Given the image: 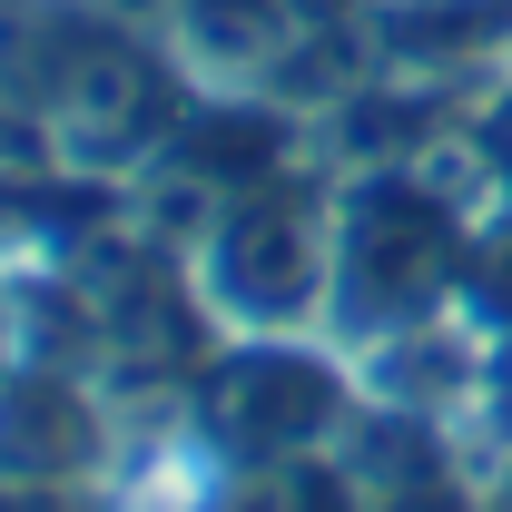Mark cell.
<instances>
[{
  "mask_svg": "<svg viewBox=\"0 0 512 512\" xmlns=\"http://www.w3.org/2000/svg\"><path fill=\"white\" fill-rule=\"evenodd\" d=\"M493 138H503V158H512V109H503V128H493Z\"/></svg>",
  "mask_w": 512,
  "mask_h": 512,
  "instance_id": "4",
  "label": "cell"
},
{
  "mask_svg": "<svg viewBox=\"0 0 512 512\" xmlns=\"http://www.w3.org/2000/svg\"><path fill=\"white\" fill-rule=\"evenodd\" d=\"M355 256H365V276L375 286H434V266H444V227L424 217V207H365V237H355Z\"/></svg>",
  "mask_w": 512,
  "mask_h": 512,
  "instance_id": "3",
  "label": "cell"
},
{
  "mask_svg": "<svg viewBox=\"0 0 512 512\" xmlns=\"http://www.w3.org/2000/svg\"><path fill=\"white\" fill-rule=\"evenodd\" d=\"M217 414H227V434L286 444V434H306L325 414V375L296 365V355H256V365H237V375L217 384Z\"/></svg>",
  "mask_w": 512,
  "mask_h": 512,
  "instance_id": "1",
  "label": "cell"
},
{
  "mask_svg": "<svg viewBox=\"0 0 512 512\" xmlns=\"http://www.w3.org/2000/svg\"><path fill=\"white\" fill-rule=\"evenodd\" d=\"M227 286L247 296L256 316H276V306H296V296L316 286V256H306V237H296L286 207H266V217H247V227L227 237Z\"/></svg>",
  "mask_w": 512,
  "mask_h": 512,
  "instance_id": "2",
  "label": "cell"
}]
</instances>
